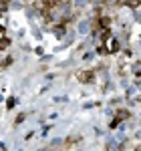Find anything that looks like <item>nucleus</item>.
Listing matches in <instances>:
<instances>
[{"mask_svg":"<svg viewBox=\"0 0 141 151\" xmlns=\"http://www.w3.org/2000/svg\"><path fill=\"white\" fill-rule=\"evenodd\" d=\"M6 47H8V38H0V50H4Z\"/></svg>","mask_w":141,"mask_h":151,"instance_id":"obj_1","label":"nucleus"}]
</instances>
